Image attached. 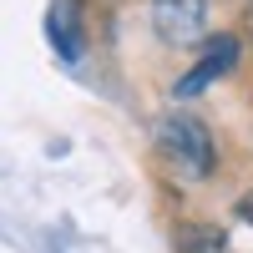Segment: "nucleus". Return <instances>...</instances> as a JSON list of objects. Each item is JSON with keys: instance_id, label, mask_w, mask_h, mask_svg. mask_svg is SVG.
Masks as SVG:
<instances>
[{"instance_id": "1", "label": "nucleus", "mask_w": 253, "mask_h": 253, "mask_svg": "<svg viewBox=\"0 0 253 253\" xmlns=\"http://www.w3.org/2000/svg\"><path fill=\"white\" fill-rule=\"evenodd\" d=\"M157 152H162L167 167H172L177 177H187V182H203L208 172H213V162H218L208 126H203L198 117H187V112H167V117L157 122Z\"/></svg>"}, {"instance_id": "2", "label": "nucleus", "mask_w": 253, "mask_h": 253, "mask_svg": "<svg viewBox=\"0 0 253 253\" xmlns=\"http://www.w3.org/2000/svg\"><path fill=\"white\" fill-rule=\"evenodd\" d=\"M203 15H208V0H152V26L172 46H187L198 36Z\"/></svg>"}, {"instance_id": "3", "label": "nucleus", "mask_w": 253, "mask_h": 253, "mask_svg": "<svg viewBox=\"0 0 253 253\" xmlns=\"http://www.w3.org/2000/svg\"><path fill=\"white\" fill-rule=\"evenodd\" d=\"M233 61H238V41H233V36H208V46H203V61H198V66L187 71L182 81H177V91H182V96L203 91L208 81H218L223 71H233Z\"/></svg>"}, {"instance_id": "4", "label": "nucleus", "mask_w": 253, "mask_h": 253, "mask_svg": "<svg viewBox=\"0 0 253 253\" xmlns=\"http://www.w3.org/2000/svg\"><path fill=\"white\" fill-rule=\"evenodd\" d=\"M51 46H61L66 56L81 51V5L76 0H56L51 5Z\"/></svg>"}, {"instance_id": "5", "label": "nucleus", "mask_w": 253, "mask_h": 253, "mask_svg": "<svg viewBox=\"0 0 253 253\" xmlns=\"http://www.w3.org/2000/svg\"><path fill=\"white\" fill-rule=\"evenodd\" d=\"M182 238L193 243L187 253H223V233L218 228H182Z\"/></svg>"}, {"instance_id": "6", "label": "nucleus", "mask_w": 253, "mask_h": 253, "mask_svg": "<svg viewBox=\"0 0 253 253\" xmlns=\"http://www.w3.org/2000/svg\"><path fill=\"white\" fill-rule=\"evenodd\" d=\"M243 31H248V41H253V0L243 5Z\"/></svg>"}, {"instance_id": "7", "label": "nucleus", "mask_w": 253, "mask_h": 253, "mask_svg": "<svg viewBox=\"0 0 253 253\" xmlns=\"http://www.w3.org/2000/svg\"><path fill=\"white\" fill-rule=\"evenodd\" d=\"M238 213H243V218H248V223H253V193H248V198H243V203H238Z\"/></svg>"}]
</instances>
